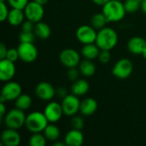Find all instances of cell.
<instances>
[{
	"label": "cell",
	"instance_id": "obj_25",
	"mask_svg": "<svg viewBox=\"0 0 146 146\" xmlns=\"http://www.w3.org/2000/svg\"><path fill=\"white\" fill-rule=\"evenodd\" d=\"M33 104L32 98L27 94H21L15 101V108L21 110H27L31 108Z\"/></svg>",
	"mask_w": 146,
	"mask_h": 146
},
{
	"label": "cell",
	"instance_id": "obj_29",
	"mask_svg": "<svg viewBox=\"0 0 146 146\" xmlns=\"http://www.w3.org/2000/svg\"><path fill=\"white\" fill-rule=\"evenodd\" d=\"M36 35L34 32H22L19 35L20 42L23 43H33L36 39Z\"/></svg>",
	"mask_w": 146,
	"mask_h": 146
},
{
	"label": "cell",
	"instance_id": "obj_46",
	"mask_svg": "<svg viewBox=\"0 0 146 146\" xmlns=\"http://www.w3.org/2000/svg\"><path fill=\"white\" fill-rule=\"evenodd\" d=\"M118 1H121V2H123L124 0H118Z\"/></svg>",
	"mask_w": 146,
	"mask_h": 146
},
{
	"label": "cell",
	"instance_id": "obj_13",
	"mask_svg": "<svg viewBox=\"0 0 146 146\" xmlns=\"http://www.w3.org/2000/svg\"><path fill=\"white\" fill-rule=\"evenodd\" d=\"M35 94L42 101H50L56 95V89L53 86L45 81L39 82L35 87Z\"/></svg>",
	"mask_w": 146,
	"mask_h": 146
},
{
	"label": "cell",
	"instance_id": "obj_1",
	"mask_svg": "<svg viewBox=\"0 0 146 146\" xmlns=\"http://www.w3.org/2000/svg\"><path fill=\"white\" fill-rule=\"evenodd\" d=\"M100 50H110L118 43V34L112 27H105L98 32L96 42Z\"/></svg>",
	"mask_w": 146,
	"mask_h": 146
},
{
	"label": "cell",
	"instance_id": "obj_44",
	"mask_svg": "<svg viewBox=\"0 0 146 146\" xmlns=\"http://www.w3.org/2000/svg\"><path fill=\"white\" fill-rule=\"evenodd\" d=\"M142 56H144L145 59H146V48L144 50V51H143V53H142Z\"/></svg>",
	"mask_w": 146,
	"mask_h": 146
},
{
	"label": "cell",
	"instance_id": "obj_27",
	"mask_svg": "<svg viewBox=\"0 0 146 146\" xmlns=\"http://www.w3.org/2000/svg\"><path fill=\"white\" fill-rule=\"evenodd\" d=\"M47 139L44 134L41 133H33L29 139V145L30 146H44L46 145Z\"/></svg>",
	"mask_w": 146,
	"mask_h": 146
},
{
	"label": "cell",
	"instance_id": "obj_42",
	"mask_svg": "<svg viewBox=\"0 0 146 146\" xmlns=\"http://www.w3.org/2000/svg\"><path fill=\"white\" fill-rule=\"evenodd\" d=\"M53 145L54 146H66V144L65 142H60V141H55L53 143Z\"/></svg>",
	"mask_w": 146,
	"mask_h": 146
},
{
	"label": "cell",
	"instance_id": "obj_43",
	"mask_svg": "<svg viewBox=\"0 0 146 146\" xmlns=\"http://www.w3.org/2000/svg\"><path fill=\"white\" fill-rule=\"evenodd\" d=\"M33 1H35L36 3H39V4L44 5V4H46V3H48L49 0H33Z\"/></svg>",
	"mask_w": 146,
	"mask_h": 146
},
{
	"label": "cell",
	"instance_id": "obj_38",
	"mask_svg": "<svg viewBox=\"0 0 146 146\" xmlns=\"http://www.w3.org/2000/svg\"><path fill=\"white\" fill-rule=\"evenodd\" d=\"M8 52V49L5 46V44L3 43L0 44V60L6 58V55Z\"/></svg>",
	"mask_w": 146,
	"mask_h": 146
},
{
	"label": "cell",
	"instance_id": "obj_20",
	"mask_svg": "<svg viewBox=\"0 0 146 146\" xmlns=\"http://www.w3.org/2000/svg\"><path fill=\"white\" fill-rule=\"evenodd\" d=\"M24 18H26V17H25V14H24L23 9L12 8L9 10L7 21L11 26L18 27V26H20V25H21L23 23Z\"/></svg>",
	"mask_w": 146,
	"mask_h": 146
},
{
	"label": "cell",
	"instance_id": "obj_8",
	"mask_svg": "<svg viewBox=\"0 0 146 146\" xmlns=\"http://www.w3.org/2000/svg\"><path fill=\"white\" fill-rule=\"evenodd\" d=\"M80 101L79 97L74 94H68L64 98L62 99V107L65 115L67 116H74L79 111L80 108Z\"/></svg>",
	"mask_w": 146,
	"mask_h": 146
},
{
	"label": "cell",
	"instance_id": "obj_26",
	"mask_svg": "<svg viewBox=\"0 0 146 146\" xmlns=\"http://www.w3.org/2000/svg\"><path fill=\"white\" fill-rule=\"evenodd\" d=\"M109 22L107 20L106 16L104 14L102 13H97L93 15V16L91 19V25L96 29V30H100L104 27H106V24Z\"/></svg>",
	"mask_w": 146,
	"mask_h": 146
},
{
	"label": "cell",
	"instance_id": "obj_35",
	"mask_svg": "<svg viewBox=\"0 0 146 146\" xmlns=\"http://www.w3.org/2000/svg\"><path fill=\"white\" fill-rule=\"evenodd\" d=\"M80 72L79 70V68H68V78L71 80V81H75L79 79V75H80Z\"/></svg>",
	"mask_w": 146,
	"mask_h": 146
},
{
	"label": "cell",
	"instance_id": "obj_33",
	"mask_svg": "<svg viewBox=\"0 0 146 146\" xmlns=\"http://www.w3.org/2000/svg\"><path fill=\"white\" fill-rule=\"evenodd\" d=\"M9 13V10L5 2L0 1V21L2 22L7 21Z\"/></svg>",
	"mask_w": 146,
	"mask_h": 146
},
{
	"label": "cell",
	"instance_id": "obj_31",
	"mask_svg": "<svg viewBox=\"0 0 146 146\" xmlns=\"http://www.w3.org/2000/svg\"><path fill=\"white\" fill-rule=\"evenodd\" d=\"M11 8L24 9L27 4L29 3L28 0H6Z\"/></svg>",
	"mask_w": 146,
	"mask_h": 146
},
{
	"label": "cell",
	"instance_id": "obj_39",
	"mask_svg": "<svg viewBox=\"0 0 146 146\" xmlns=\"http://www.w3.org/2000/svg\"><path fill=\"white\" fill-rule=\"evenodd\" d=\"M6 113L7 112H6V107L4 105V103H0V119H1V121H3Z\"/></svg>",
	"mask_w": 146,
	"mask_h": 146
},
{
	"label": "cell",
	"instance_id": "obj_45",
	"mask_svg": "<svg viewBox=\"0 0 146 146\" xmlns=\"http://www.w3.org/2000/svg\"><path fill=\"white\" fill-rule=\"evenodd\" d=\"M0 1H2V2H5V0H0Z\"/></svg>",
	"mask_w": 146,
	"mask_h": 146
},
{
	"label": "cell",
	"instance_id": "obj_32",
	"mask_svg": "<svg viewBox=\"0 0 146 146\" xmlns=\"http://www.w3.org/2000/svg\"><path fill=\"white\" fill-rule=\"evenodd\" d=\"M98 61L102 63V64H107L110 62V59H111V54L110 52V50H101L98 55Z\"/></svg>",
	"mask_w": 146,
	"mask_h": 146
},
{
	"label": "cell",
	"instance_id": "obj_2",
	"mask_svg": "<svg viewBox=\"0 0 146 146\" xmlns=\"http://www.w3.org/2000/svg\"><path fill=\"white\" fill-rule=\"evenodd\" d=\"M109 22H117L121 21L127 13L124 3L118 0H110L103 6V11Z\"/></svg>",
	"mask_w": 146,
	"mask_h": 146
},
{
	"label": "cell",
	"instance_id": "obj_7",
	"mask_svg": "<svg viewBox=\"0 0 146 146\" xmlns=\"http://www.w3.org/2000/svg\"><path fill=\"white\" fill-rule=\"evenodd\" d=\"M20 59L27 63L34 62L38 57V50L33 43L20 42L17 47Z\"/></svg>",
	"mask_w": 146,
	"mask_h": 146
},
{
	"label": "cell",
	"instance_id": "obj_34",
	"mask_svg": "<svg viewBox=\"0 0 146 146\" xmlns=\"http://www.w3.org/2000/svg\"><path fill=\"white\" fill-rule=\"evenodd\" d=\"M6 59L15 62H16L18 59H20L19 57V52H18V50L17 48H10V49H8V52H7V55H6Z\"/></svg>",
	"mask_w": 146,
	"mask_h": 146
},
{
	"label": "cell",
	"instance_id": "obj_4",
	"mask_svg": "<svg viewBox=\"0 0 146 146\" xmlns=\"http://www.w3.org/2000/svg\"><path fill=\"white\" fill-rule=\"evenodd\" d=\"M27 115L23 110L15 108L6 113L3 119V124L6 128H11L18 130L23 126H25Z\"/></svg>",
	"mask_w": 146,
	"mask_h": 146
},
{
	"label": "cell",
	"instance_id": "obj_37",
	"mask_svg": "<svg viewBox=\"0 0 146 146\" xmlns=\"http://www.w3.org/2000/svg\"><path fill=\"white\" fill-rule=\"evenodd\" d=\"M56 95L57 96V97H59L60 98H64L67 95H68V91H67V89L65 88V87H63V86H60V87H58L57 89H56Z\"/></svg>",
	"mask_w": 146,
	"mask_h": 146
},
{
	"label": "cell",
	"instance_id": "obj_15",
	"mask_svg": "<svg viewBox=\"0 0 146 146\" xmlns=\"http://www.w3.org/2000/svg\"><path fill=\"white\" fill-rule=\"evenodd\" d=\"M21 135L15 129L6 128L1 134V145L4 146H18L21 143Z\"/></svg>",
	"mask_w": 146,
	"mask_h": 146
},
{
	"label": "cell",
	"instance_id": "obj_17",
	"mask_svg": "<svg viewBox=\"0 0 146 146\" xmlns=\"http://www.w3.org/2000/svg\"><path fill=\"white\" fill-rule=\"evenodd\" d=\"M64 142L68 146H80L84 143V135L81 130L72 128L64 138Z\"/></svg>",
	"mask_w": 146,
	"mask_h": 146
},
{
	"label": "cell",
	"instance_id": "obj_6",
	"mask_svg": "<svg viewBox=\"0 0 146 146\" xmlns=\"http://www.w3.org/2000/svg\"><path fill=\"white\" fill-rule=\"evenodd\" d=\"M23 10H24L26 19L34 23L41 21L44 15V5L39 4L36 3L35 1L29 2Z\"/></svg>",
	"mask_w": 146,
	"mask_h": 146
},
{
	"label": "cell",
	"instance_id": "obj_12",
	"mask_svg": "<svg viewBox=\"0 0 146 146\" xmlns=\"http://www.w3.org/2000/svg\"><path fill=\"white\" fill-rule=\"evenodd\" d=\"M22 94V89L19 83L15 81H8L2 88L1 96L4 98L6 102L15 101V99Z\"/></svg>",
	"mask_w": 146,
	"mask_h": 146
},
{
	"label": "cell",
	"instance_id": "obj_30",
	"mask_svg": "<svg viewBox=\"0 0 146 146\" xmlns=\"http://www.w3.org/2000/svg\"><path fill=\"white\" fill-rule=\"evenodd\" d=\"M71 127L74 129H78V130H81L84 127V120L82 119V117L78 116V115H74L72 116L71 121H70Z\"/></svg>",
	"mask_w": 146,
	"mask_h": 146
},
{
	"label": "cell",
	"instance_id": "obj_10",
	"mask_svg": "<svg viewBox=\"0 0 146 146\" xmlns=\"http://www.w3.org/2000/svg\"><path fill=\"white\" fill-rule=\"evenodd\" d=\"M59 60L61 63L68 68H76L79 66L80 61V54L74 49H64L61 51L59 55Z\"/></svg>",
	"mask_w": 146,
	"mask_h": 146
},
{
	"label": "cell",
	"instance_id": "obj_14",
	"mask_svg": "<svg viewBox=\"0 0 146 146\" xmlns=\"http://www.w3.org/2000/svg\"><path fill=\"white\" fill-rule=\"evenodd\" d=\"M15 62L4 58L0 60V80L3 82H8L13 79L15 74Z\"/></svg>",
	"mask_w": 146,
	"mask_h": 146
},
{
	"label": "cell",
	"instance_id": "obj_28",
	"mask_svg": "<svg viewBox=\"0 0 146 146\" xmlns=\"http://www.w3.org/2000/svg\"><path fill=\"white\" fill-rule=\"evenodd\" d=\"M123 3L127 13H135L141 9V2L139 0H124Z\"/></svg>",
	"mask_w": 146,
	"mask_h": 146
},
{
	"label": "cell",
	"instance_id": "obj_21",
	"mask_svg": "<svg viewBox=\"0 0 146 146\" xmlns=\"http://www.w3.org/2000/svg\"><path fill=\"white\" fill-rule=\"evenodd\" d=\"M100 48L97 45L96 43L84 44L81 49V55L85 59L94 60L98 57Z\"/></svg>",
	"mask_w": 146,
	"mask_h": 146
},
{
	"label": "cell",
	"instance_id": "obj_16",
	"mask_svg": "<svg viewBox=\"0 0 146 146\" xmlns=\"http://www.w3.org/2000/svg\"><path fill=\"white\" fill-rule=\"evenodd\" d=\"M127 50L134 55H142L146 48V40L139 36H135L130 38L127 42Z\"/></svg>",
	"mask_w": 146,
	"mask_h": 146
},
{
	"label": "cell",
	"instance_id": "obj_5",
	"mask_svg": "<svg viewBox=\"0 0 146 146\" xmlns=\"http://www.w3.org/2000/svg\"><path fill=\"white\" fill-rule=\"evenodd\" d=\"M133 71V62L127 58H121L117 61L113 68L112 74L115 77L120 80L127 79Z\"/></svg>",
	"mask_w": 146,
	"mask_h": 146
},
{
	"label": "cell",
	"instance_id": "obj_3",
	"mask_svg": "<svg viewBox=\"0 0 146 146\" xmlns=\"http://www.w3.org/2000/svg\"><path fill=\"white\" fill-rule=\"evenodd\" d=\"M48 124L49 121L44 113L34 111L27 115L25 127L32 133H36L44 132Z\"/></svg>",
	"mask_w": 146,
	"mask_h": 146
},
{
	"label": "cell",
	"instance_id": "obj_24",
	"mask_svg": "<svg viewBox=\"0 0 146 146\" xmlns=\"http://www.w3.org/2000/svg\"><path fill=\"white\" fill-rule=\"evenodd\" d=\"M60 134H61L60 129L54 123L48 124L44 130V135L45 136L46 139L51 142H55L58 140V139L60 138Z\"/></svg>",
	"mask_w": 146,
	"mask_h": 146
},
{
	"label": "cell",
	"instance_id": "obj_23",
	"mask_svg": "<svg viewBox=\"0 0 146 146\" xmlns=\"http://www.w3.org/2000/svg\"><path fill=\"white\" fill-rule=\"evenodd\" d=\"M78 68L80 74L85 77H91L94 75V74L96 73V66L93 63L92 60H88V59L82 60L80 62Z\"/></svg>",
	"mask_w": 146,
	"mask_h": 146
},
{
	"label": "cell",
	"instance_id": "obj_40",
	"mask_svg": "<svg viewBox=\"0 0 146 146\" xmlns=\"http://www.w3.org/2000/svg\"><path fill=\"white\" fill-rule=\"evenodd\" d=\"M95 4H97V5H98V6H104V5H105L108 2H110V0H92Z\"/></svg>",
	"mask_w": 146,
	"mask_h": 146
},
{
	"label": "cell",
	"instance_id": "obj_36",
	"mask_svg": "<svg viewBox=\"0 0 146 146\" xmlns=\"http://www.w3.org/2000/svg\"><path fill=\"white\" fill-rule=\"evenodd\" d=\"M34 27H35V23L27 19L21 24V31L22 32H33Z\"/></svg>",
	"mask_w": 146,
	"mask_h": 146
},
{
	"label": "cell",
	"instance_id": "obj_47",
	"mask_svg": "<svg viewBox=\"0 0 146 146\" xmlns=\"http://www.w3.org/2000/svg\"><path fill=\"white\" fill-rule=\"evenodd\" d=\"M139 1H140V2H142V1H143V0H139Z\"/></svg>",
	"mask_w": 146,
	"mask_h": 146
},
{
	"label": "cell",
	"instance_id": "obj_22",
	"mask_svg": "<svg viewBox=\"0 0 146 146\" xmlns=\"http://www.w3.org/2000/svg\"><path fill=\"white\" fill-rule=\"evenodd\" d=\"M33 32H34L36 37L40 39H47L50 38V36L51 34V30H50V26L47 23L43 22L42 21L35 23Z\"/></svg>",
	"mask_w": 146,
	"mask_h": 146
},
{
	"label": "cell",
	"instance_id": "obj_11",
	"mask_svg": "<svg viewBox=\"0 0 146 146\" xmlns=\"http://www.w3.org/2000/svg\"><path fill=\"white\" fill-rule=\"evenodd\" d=\"M44 114L50 123H56L59 121L64 115L62 104L57 102H50L44 110Z\"/></svg>",
	"mask_w": 146,
	"mask_h": 146
},
{
	"label": "cell",
	"instance_id": "obj_41",
	"mask_svg": "<svg viewBox=\"0 0 146 146\" xmlns=\"http://www.w3.org/2000/svg\"><path fill=\"white\" fill-rule=\"evenodd\" d=\"M146 15V0H143L141 2V9H140Z\"/></svg>",
	"mask_w": 146,
	"mask_h": 146
},
{
	"label": "cell",
	"instance_id": "obj_18",
	"mask_svg": "<svg viewBox=\"0 0 146 146\" xmlns=\"http://www.w3.org/2000/svg\"><path fill=\"white\" fill-rule=\"evenodd\" d=\"M98 110V102L92 98H85L80 103V112L85 116H90L93 115Z\"/></svg>",
	"mask_w": 146,
	"mask_h": 146
},
{
	"label": "cell",
	"instance_id": "obj_19",
	"mask_svg": "<svg viewBox=\"0 0 146 146\" xmlns=\"http://www.w3.org/2000/svg\"><path fill=\"white\" fill-rule=\"evenodd\" d=\"M90 89V85L87 80L84 79H78L75 81H73L71 86V92L77 97H81L86 95Z\"/></svg>",
	"mask_w": 146,
	"mask_h": 146
},
{
	"label": "cell",
	"instance_id": "obj_9",
	"mask_svg": "<svg viewBox=\"0 0 146 146\" xmlns=\"http://www.w3.org/2000/svg\"><path fill=\"white\" fill-rule=\"evenodd\" d=\"M76 38L83 44H92L96 42L98 32L91 25H82L76 30Z\"/></svg>",
	"mask_w": 146,
	"mask_h": 146
}]
</instances>
